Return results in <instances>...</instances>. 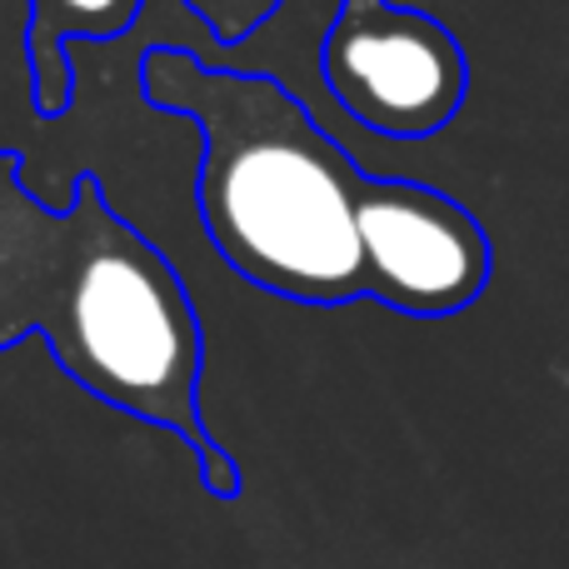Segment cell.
I'll list each match as a JSON object with an SVG mask.
<instances>
[{
	"instance_id": "cell-3",
	"label": "cell",
	"mask_w": 569,
	"mask_h": 569,
	"mask_svg": "<svg viewBox=\"0 0 569 569\" xmlns=\"http://www.w3.org/2000/svg\"><path fill=\"white\" fill-rule=\"evenodd\" d=\"M325 86L360 126L420 140L455 120L470 70L455 36L425 10L340 0L325 36Z\"/></svg>"
},
{
	"instance_id": "cell-4",
	"label": "cell",
	"mask_w": 569,
	"mask_h": 569,
	"mask_svg": "<svg viewBox=\"0 0 569 569\" xmlns=\"http://www.w3.org/2000/svg\"><path fill=\"white\" fill-rule=\"evenodd\" d=\"M360 246L365 295L405 315H455L490 280L480 220L415 180H365Z\"/></svg>"
},
{
	"instance_id": "cell-6",
	"label": "cell",
	"mask_w": 569,
	"mask_h": 569,
	"mask_svg": "<svg viewBox=\"0 0 569 569\" xmlns=\"http://www.w3.org/2000/svg\"><path fill=\"white\" fill-rule=\"evenodd\" d=\"M226 46H240L246 36H256L260 20H270L280 10V0H186Z\"/></svg>"
},
{
	"instance_id": "cell-5",
	"label": "cell",
	"mask_w": 569,
	"mask_h": 569,
	"mask_svg": "<svg viewBox=\"0 0 569 569\" xmlns=\"http://www.w3.org/2000/svg\"><path fill=\"white\" fill-rule=\"evenodd\" d=\"M136 10L140 0H36V60L46 110H60V100H66L60 46L76 36H120V30H130Z\"/></svg>"
},
{
	"instance_id": "cell-2",
	"label": "cell",
	"mask_w": 569,
	"mask_h": 569,
	"mask_svg": "<svg viewBox=\"0 0 569 569\" xmlns=\"http://www.w3.org/2000/svg\"><path fill=\"white\" fill-rule=\"evenodd\" d=\"M80 206L90 230L66 280L60 355L90 390L116 400L120 410L196 440L200 335L186 290L136 230L100 216L90 190Z\"/></svg>"
},
{
	"instance_id": "cell-1",
	"label": "cell",
	"mask_w": 569,
	"mask_h": 569,
	"mask_svg": "<svg viewBox=\"0 0 569 569\" xmlns=\"http://www.w3.org/2000/svg\"><path fill=\"white\" fill-rule=\"evenodd\" d=\"M140 86L206 130L200 216L216 250L284 300L365 295V180L305 106L266 76L216 70L190 50H150Z\"/></svg>"
}]
</instances>
